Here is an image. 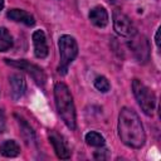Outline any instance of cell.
<instances>
[{
    "label": "cell",
    "mask_w": 161,
    "mask_h": 161,
    "mask_svg": "<svg viewBox=\"0 0 161 161\" xmlns=\"http://www.w3.org/2000/svg\"><path fill=\"white\" fill-rule=\"evenodd\" d=\"M118 136L121 141L132 148H140L145 145L146 133L138 114L127 107H123L118 116Z\"/></svg>",
    "instance_id": "cell-1"
},
{
    "label": "cell",
    "mask_w": 161,
    "mask_h": 161,
    "mask_svg": "<svg viewBox=\"0 0 161 161\" xmlns=\"http://www.w3.org/2000/svg\"><path fill=\"white\" fill-rule=\"evenodd\" d=\"M54 99L58 113L60 114L63 122L69 130H75V108L73 103V97L63 82H58L54 86Z\"/></svg>",
    "instance_id": "cell-2"
},
{
    "label": "cell",
    "mask_w": 161,
    "mask_h": 161,
    "mask_svg": "<svg viewBox=\"0 0 161 161\" xmlns=\"http://www.w3.org/2000/svg\"><path fill=\"white\" fill-rule=\"evenodd\" d=\"M58 47H59V54H60L58 72L62 74H65L69 64L75 59V57L78 54V44L73 36L62 35L59 38Z\"/></svg>",
    "instance_id": "cell-3"
},
{
    "label": "cell",
    "mask_w": 161,
    "mask_h": 161,
    "mask_svg": "<svg viewBox=\"0 0 161 161\" xmlns=\"http://www.w3.org/2000/svg\"><path fill=\"white\" fill-rule=\"evenodd\" d=\"M132 91H133V94H135L141 109L143 111V113L147 116H152V113L155 111V104H156L155 93L138 79H133Z\"/></svg>",
    "instance_id": "cell-4"
},
{
    "label": "cell",
    "mask_w": 161,
    "mask_h": 161,
    "mask_svg": "<svg viewBox=\"0 0 161 161\" xmlns=\"http://www.w3.org/2000/svg\"><path fill=\"white\" fill-rule=\"evenodd\" d=\"M128 47L140 63H146L150 59V44L145 35L136 31L132 36H130Z\"/></svg>",
    "instance_id": "cell-5"
},
{
    "label": "cell",
    "mask_w": 161,
    "mask_h": 161,
    "mask_svg": "<svg viewBox=\"0 0 161 161\" xmlns=\"http://www.w3.org/2000/svg\"><path fill=\"white\" fill-rule=\"evenodd\" d=\"M6 63L10 64L11 67H15V68H19V69H23L25 70L28 74L31 75V78L34 79V82L39 86V87H44L45 84V80H47V77H45V73L44 70L33 64V63H29L26 60H14V59H6Z\"/></svg>",
    "instance_id": "cell-6"
},
{
    "label": "cell",
    "mask_w": 161,
    "mask_h": 161,
    "mask_svg": "<svg viewBox=\"0 0 161 161\" xmlns=\"http://www.w3.org/2000/svg\"><path fill=\"white\" fill-rule=\"evenodd\" d=\"M113 28H114L116 33L121 36L130 38L136 33V29H135L131 19L121 10L113 11Z\"/></svg>",
    "instance_id": "cell-7"
},
{
    "label": "cell",
    "mask_w": 161,
    "mask_h": 161,
    "mask_svg": "<svg viewBox=\"0 0 161 161\" xmlns=\"http://www.w3.org/2000/svg\"><path fill=\"white\" fill-rule=\"evenodd\" d=\"M9 83H10V94H11V98L14 101H18L25 93V89H26L25 78L21 74L15 73V74H11L9 77Z\"/></svg>",
    "instance_id": "cell-8"
},
{
    "label": "cell",
    "mask_w": 161,
    "mask_h": 161,
    "mask_svg": "<svg viewBox=\"0 0 161 161\" xmlns=\"http://www.w3.org/2000/svg\"><path fill=\"white\" fill-rule=\"evenodd\" d=\"M33 44H34V53L35 57L39 59H44L48 55V44L47 38L43 30H35L33 33Z\"/></svg>",
    "instance_id": "cell-9"
},
{
    "label": "cell",
    "mask_w": 161,
    "mask_h": 161,
    "mask_svg": "<svg viewBox=\"0 0 161 161\" xmlns=\"http://www.w3.org/2000/svg\"><path fill=\"white\" fill-rule=\"evenodd\" d=\"M49 141H50V143L53 145L54 151H55V153H57V156H58L59 158H62V160H68V158L70 157V151H69L67 143L63 141V138H62L60 135H58V133L54 132V131L50 132V133H49Z\"/></svg>",
    "instance_id": "cell-10"
},
{
    "label": "cell",
    "mask_w": 161,
    "mask_h": 161,
    "mask_svg": "<svg viewBox=\"0 0 161 161\" xmlns=\"http://www.w3.org/2000/svg\"><path fill=\"white\" fill-rule=\"evenodd\" d=\"M8 18L10 20H14V21H18V23H23L28 26H33L35 24V19L34 16L25 11V10H21V9H11L8 11Z\"/></svg>",
    "instance_id": "cell-11"
},
{
    "label": "cell",
    "mask_w": 161,
    "mask_h": 161,
    "mask_svg": "<svg viewBox=\"0 0 161 161\" xmlns=\"http://www.w3.org/2000/svg\"><path fill=\"white\" fill-rule=\"evenodd\" d=\"M89 20L98 28H104L108 24V13L103 6H96L89 11Z\"/></svg>",
    "instance_id": "cell-12"
},
{
    "label": "cell",
    "mask_w": 161,
    "mask_h": 161,
    "mask_svg": "<svg viewBox=\"0 0 161 161\" xmlns=\"http://www.w3.org/2000/svg\"><path fill=\"white\" fill-rule=\"evenodd\" d=\"M0 153L5 157H15L20 153V147L14 140H6L0 145Z\"/></svg>",
    "instance_id": "cell-13"
},
{
    "label": "cell",
    "mask_w": 161,
    "mask_h": 161,
    "mask_svg": "<svg viewBox=\"0 0 161 161\" xmlns=\"http://www.w3.org/2000/svg\"><path fill=\"white\" fill-rule=\"evenodd\" d=\"M86 142L93 147H102L104 146V137L98 132L91 131L86 135Z\"/></svg>",
    "instance_id": "cell-14"
},
{
    "label": "cell",
    "mask_w": 161,
    "mask_h": 161,
    "mask_svg": "<svg viewBox=\"0 0 161 161\" xmlns=\"http://www.w3.org/2000/svg\"><path fill=\"white\" fill-rule=\"evenodd\" d=\"M13 47V38L5 28H0V52H6Z\"/></svg>",
    "instance_id": "cell-15"
},
{
    "label": "cell",
    "mask_w": 161,
    "mask_h": 161,
    "mask_svg": "<svg viewBox=\"0 0 161 161\" xmlns=\"http://www.w3.org/2000/svg\"><path fill=\"white\" fill-rule=\"evenodd\" d=\"M19 125H20V130H21V133H23V136L25 137V140H26L28 142H33L34 138H35V135H34L33 128H31L24 119H19Z\"/></svg>",
    "instance_id": "cell-16"
},
{
    "label": "cell",
    "mask_w": 161,
    "mask_h": 161,
    "mask_svg": "<svg viewBox=\"0 0 161 161\" xmlns=\"http://www.w3.org/2000/svg\"><path fill=\"white\" fill-rule=\"evenodd\" d=\"M94 87H96L99 92L106 93V92L109 91L111 84H109V82H108V79H107L106 77L101 75V77H97V78L94 79Z\"/></svg>",
    "instance_id": "cell-17"
},
{
    "label": "cell",
    "mask_w": 161,
    "mask_h": 161,
    "mask_svg": "<svg viewBox=\"0 0 161 161\" xmlns=\"http://www.w3.org/2000/svg\"><path fill=\"white\" fill-rule=\"evenodd\" d=\"M4 127H5V117H4V113L0 111V132L4 131Z\"/></svg>",
    "instance_id": "cell-18"
},
{
    "label": "cell",
    "mask_w": 161,
    "mask_h": 161,
    "mask_svg": "<svg viewBox=\"0 0 161 161\" xmlns=\"http://www.w3.org/2000/svg\"><path fill=\"white\" fill-rule=\"evenodd\" d=\"M155 43L157 47H160V29H157L156 31V35H155Z\"/></svg>",
    "instance_id": "cell-19"
},
{
    "label": "cell",
    "mask_w": 161,
    "mask_h": 161,
    "mask_svg": "<svg viewBox=\"0 0 161 161\" xmlns=\"http://www.w3.org/2000/svg\"><path fill=\"white\" fill-rule=\"evenodd\" d=\"M3 6H4V0H0V10L3 9Z\"/></svg>",
    "instance_id": "cell-20"
},
{
    "label": "cell",
    "mask_w": 161,
    "mask_h": 161,
    "mask_svg": "<svg viewBox=\"0 0 161 161\" xmlns=\"http://www.w3.org/2000/svg\"><path fill=\"white\" fill-rule=\"evenodd\" d=\"M112 1H117V0H112Z\"/></svg>",
    "instance_id": "cell-21"
}]
</instances>
